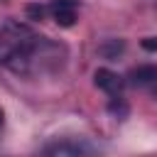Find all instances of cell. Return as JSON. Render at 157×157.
<instances>
[{"instance_id":"obj_6","label":"cell","mask_w":157,"mask_h":157,"mask_svg":"<svg viewBox=\"0 0 157 157\" xmlns=\"http://www.w3.org/2000/svg\"><path fill=\"white\" fill-rule=\"evenodd\" d=\"M142 49H147V52H157V37H147V39H142Z\"/></svg>"},{"instance_id":"obj_1","label":"cell","mask_w":157,"mask_h":157,"mask_svg":"<svg viewBox=\"0 0 157 157\" xmlns=\"http://www.w3.org/2000/svg\"><path fill=\"white\" fill-rule=\"evenodd\" d=\"M61 59H64V47L37 34L29 25L7 20L0 27V64L5 69L29 76L56 69Z\"/></svg>"},{"instance_id":"obj_8","label":"cell","mask_w":157,"mask_h":157,"mask_svg":"<svg viewBox=\"0 0 157 157\" xmlns=\"http://www.w3.org/2000/svg\"><path fill=\"white\" fill-rule=\"evenodd\" d=\"M155 2H157V0H155Z\"/></svg>"},{"instance_id":"obj_3","label":"cell","mask_w":157,"mask_h":157,"mask_svg":"<svg viewBox=\"0 0 157 157\" xmlns=\"http://www.w3.org/2000/svg\"><path fill=\"white\" fill-rule=\"evenodd\" d=\"M47 12L54 17L56 25L61 27H71L76 22V12H78V0H52L47 5Z\"/></svg>"},{"instance_id":"obj_5","label":"cell","mask_w":157,"mask_h":157,"mask_svg":"<svg viewBox=\"0 0 157 157\" xmlns=\"http://www.w3.org/2000/svg\"><path fill=\"white\" fill-rule=\"evenodd\" d=\"M130 78L135 83H152V81H157V66H137V69H132Z\"/></svg>"},{"instance_id":"obj_7","label":"cell","mask_w":157,"mask_h":157,"mask_svg":"<svg viewBox=\"0 0 157 157\" xmlns=\"http://www.w3.org/2000/svg\"><path fill=\"white\" fill-rule=\"evenodd\" d=\"M0 128H2V108H0Z\"/></svg>"},{"instance_id":"obj_2","label":"cell","mask_w":157,"mask_h":157,"mask_svg":"<svg viewBox=\"0 0 157 157\" xmlns=\"http://www.w3.org/2000/svg\"><path fill=\"white\" fill-rule=\"evenodd\" d=\"M42 157H98L96 150L83 142V140H61V142H52Z\"/></svg>"},{"instance_id":"obj_4","label":"cell","mask_w":157,"mask_h":157,"mask_svg":"<svg viewBox=\"0 0 157 157\" xmlns=\"http://www.w3.org/2000/svg\"><path fill=\"white\" fill-rule=\"evenodd\" d=\"M96 86L103 88L108 96L113 98H120V91H123V78L118 74H113L110 69H98L96 71Z\"/></svg>"}]
</instances>
